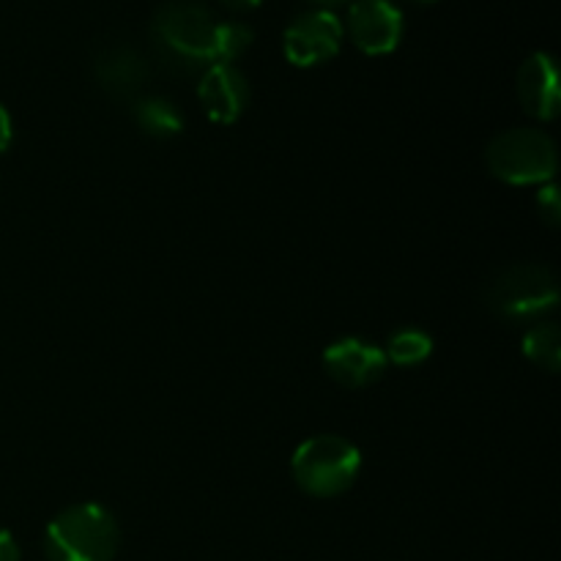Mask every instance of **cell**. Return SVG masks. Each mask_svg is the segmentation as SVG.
I'll list each match as a JSON object with an SVG mask.
<instances>
[{
	"mask_svg": "<svg viewBox=\"0 0 561 561\" xmlns=\"http://www.w3.org/2000/svg\"><path fill=\"white\" fill-rule=\"evenodd\" d=\"M485 301L504 321H537L559 305L557 274L535 263L510 266L491 279Z\"/></svg>",
	"mask_w": 561,
	"mask_h": 561,
	"instance_id": "cell-4",
	"label": "cell"
},
{
	"mask_svg": "<svg viewBox=\"0 0 561 561\" xmlns=\"http://www.w3.org/2000/svg\"><path fill=\"white\" fill-rule=\"evenodd\" d=\"M518 96L529 115L553 121L561 110V88L557 60L548 53H535L524 60L518 71Z\"/></svg>",
	"mask_w": 561,
	"mask_h": 561,
	"instance_id": "cell-10",
	"label": "cell"
},
{
	"mask_svg": "<svg viewBox=\"0 0 561 561\" xmlns=\"http://www.w3.org/2000/svg\"><path fill=\"white\" fill-rule=\"evenodd\" d=\"M197 96H201L208 118L217 124H233L250 102V85L233 64H211L203 71Z\"/></svg>",
	"mask_w": 561,
	"mask_h": 561,
	"instance_id": "cell-9",
	"label": "cell"
},
{
	"mask_svg": "<svg viewBox=\"0 0 561 561\" xmlns=\"http://www.w3.org/2000/svg\"><path fill=\"white\" fill-rule=\"evenodd\" d=\"M9 142H11V118L9 113H5L3 104H0V153L9 148Z\"/></svg>",
	"mask_w": 561,
	"mask_h": 561,
	"instance_id": "cell-18",
	"label": "cell"
},
{
	"mask_svg": "<svg viewBox=\"0 0 561 561\" xmlns=\"http://www.w3.org/2000/svg\"><path fill=\"white\" fill-rule=\"evenodd\" d=\"M222 3L233 11H252V9H257L263 0H222Z\"/></svg>",
	"mask_w": 561,
	"mask_h": 561,
	"instance_id": "cell-19",
	"label": "cell"
},
{
	"mask_svg": "<svg viewBox=\"0 0 561 561\" xmlns=\"http://www.w3.org/2000/svg\"><path fill=\"white\" fill-rule=\"evenodd\" d=\"M252 44V31L244 22H217V38H214V64H233L247 53Z\"/></svg>",
	"mask_w": 561,
	"mask_h": 561,
	"instance_id": "cell-15",
	"label": "cell"
},
{
	"mask_svg": "<svg viewBox=\"0 0 561 561\" xmlns=\"http://www.w3.org/2000/svg\"><path fill=\"white\" fill-rule=\"evenodd\" d=\"M343 42V22L334 11L312 9L285 27V55L296 66H318L334 58Z\"/></svg>",
	"mask_w": 561,
	"mask_h": 561,
	"instance_id": "cell-6",
	"label": "cell"
},
{
	"mask_svg": "<svg viewBox=\"0 0 561 561\" xmlns=\"http://www.w3.org/2000/svg\"><path fill=\"white\" fill-rule=\"evenodd\" d=\"M485 162L504 184H546L557 173V146L540 129H510L488 146Z\"/></svg>",
	"mask_w": 561,
	"mask_h": 561,
	"instance_id": "cell-5",
	"label": "cell"
},
{
	"mask_svg": "<svg viewBox=\"0 0 561 561\" xmlns=\"http://www.w3.org/2000/svg\"><path fill=\"white\" fill-rule=\"evenodd\" d=\"M323 365L334 381L348 389H359L370 387L383 376L387 354L367 340L345 337L329 345L327 354H323Z\"/></svg>",
	"mask_w": 561,
	"mask_h": 561,
	"instance_id": "cell-8",
	"label": "cell"
},
{
	"mask_svg": "<svg viewBox=\"0 0 561 561\" xmlns=\"http://www.w3.org/2000/svg\"><path fill=\"white\" fill-rule=\"evenodd\" d=\"M153 38L173 64L184 69L214 64L217 20L197 0H170L153 16Z\"/></svg>",
	"mask_w": 561,
	"mask_h": 561,
	"instance_id": "cell-2",
	"label": "cell"
},
{
	"mask_svg": "<svg viewBox=\"0 0 561 561\" xmlns=\"http://www.w3.org/2000/svg\"><path fill=\"white\" fill-rule=\"evenodd\" d=\"M0 561H20V546L5 529H0Z\"/></svg>",
	"mask_w": 561,
	"mask_h": 561,
	"instance_id": "cell-17",
	"label": "cell"
},
{
	"mask_svg": "<svg viewBox=\"0 0 561 561\" xmlns=\"http://www.w3.org/2000/svg\"><path fill=\"white\" fill-rule=\"evenodd\" d=\"M348 33L362 53L387 55L403 36V14L392 0H354L348 9Z\"/></svg>",
	"mask_w": 561,
	"mask_h": 561,
	"instance_id": "cell-7",
	"label": "cell"
},
{
	"mask_svg": "<svg viewBox=\"0 0 561 561\" xmlns=\"http://www.w3.org/2000/svg\"><path fill=\"white\" fill-rule=\"evenodd\" d=\"M414 3H436V0H414Z\"/></svg>",
	"mask_w": 561,
	"mask_h": 561,
	"instance_id": "cell-21",
	"label": "cell"
},
{
	"mask_svg": "<svg viewBox=\"0 0 561 561\" xmlns=\"http://www.w3.org/2000/svg\"><path fill=\"white\" fill-rule=\"evenodd\" d=\"M135 118L140 124V129L151 137H175L184 129V118H181L179 107L168 99L148 96L140 99L135 107Z\"/></svg>",
	"mask_w": 561,
	"mask_h": 561,
	"instance_id": "cell-12",
	"label": "cell"
},
{
	"mask_svg": "<svg viewBox=\"0 0 561 561\" xmlns=\"http://www.w3.org/2000/svg\"><path fill=\"white\" fill-rule=\"evenodd\" d=\"M537 208H540V217L546 219L548 225H553V228H557L559 217H561V201H559L557 186H546V190L537 195Z\"/></svg>",
	"mask_w": 561,
	"mask_h": 561,
	"instance_id": "cell-16",
	"label": "cell"
},
{
	"mask_svg": "<svg viewBox=\"0 0 561 561\" xmlns=\"http://www.w3.org/2000/svg\"><path fill=\"white\" fill-rule=\"evenodd\" d=\"M296 485L318 499L348 491L362 469L359 449L340 436H316L301 444L290 460Z\"/></svg>",
	"mask_w": 561,
	"mask_h": 561,
	"instance_id": "cell-3",
	"label": "cell"
},
{
	"mask_svg": "<svg viewBox=\"0 0 561 561\" xmlns=\"http://www.w3.org/2000/svg\"><path fill=\"white\" fill-rule=\"evenodd\" d=\"M433 354V340L420 329H400L387 343V362L400 367H416Z\"/></svg>",
	"mask_w": 561,
	"mask_h": 561,
	"instance_id": "cell-14",
	"label": "cell"
},
{
	"mask_svg": "<svg viewBox=\"0 0 561 561\" xmlns=\"http://www.w3.org/2000/svg\"><path fill=\"white\" fill-rule=\"evenodd\" d=\"M96 77L113 96H131L148 80V64L129 44H113L96 58Z\"/></svg>",
	"mask_w": 561,
	"mask_h": 561,
	"instance_id": "cell-11",
	"label": "cell"
},
{
	"mask_svg": "<svg viewBox=\"0 0 561 561\" xmlns=\"http://www.w3.org/2000/svg\"><path fill=\"white\" fill-rule=\"evenodd\" d=\"M524 354L542 370L557 373L561 367V332L557 323H535L524 337Z\"/></svg>",
	"mask_w": 561,
	"mask_h": 561,
	"instance_id": "cell-13",
	"label": "cell"
},
{
	"mask_svg": "<svg viewBox=\"0 0 561 561\" xmlns=\"http://www.w3.org/2000/svg\"><path fill=\"white\" fill-rule=\"evenodd\" d=\"M316 3H321V5H337V3H343V0H316Z\"/></svg>",
	"mask_w": 561,
	"mask_h": 561,
	"instance_id": "cell-20",
	"label": "cell"
},
{
	"mask_svg": "<svg viewBox=\"0 0 561 561\" xmlns=\"http://www.w3.org/2000/svg\"><path fill=\"white\" fill-rule=\"evenodd\" d=\"M44 551L49 561H113L118 526L99 504H77L47 526Z\"/></svg>",
	"mask_w": 561,
	"mask_h": 561,
	"instance_id": "cell-1",
	"label": "cell"
}]
</instances>
